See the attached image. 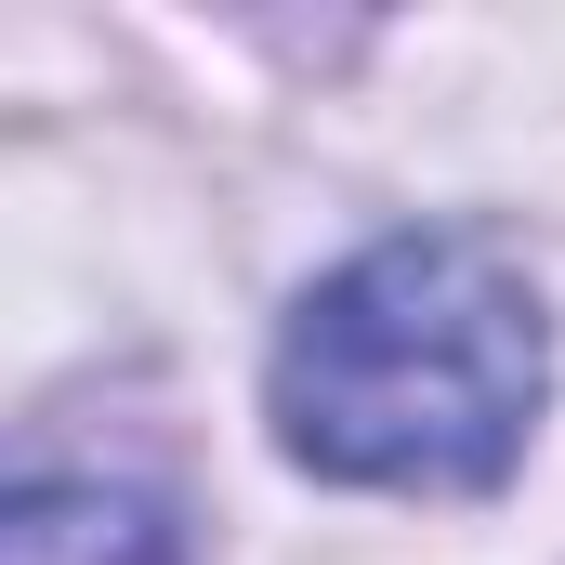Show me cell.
I'll list each match as a JSON object with an SVG mask.
<instances>
[{
	"label": "cell",
	"mask_w": 565,
	"mask_h": 565,
	"mask_svg": "<svg viewBox=\"0 0 565 565\" xmlns=\"http://www.w3.org/2000/svg\"><path fill=\"white\" fill-rule=\"evenodd\" d=\"M553 342L487 237H382L289 316L277 434L342 487H487L540 422Z\"/></svg>",
	"instance_id": "cell-1"
},
{
	"label": "cell",
	"mask_w": 565,
	"mask_h": 565,
	"mask_svg": "<svg viewBox=\"0 0 565 565\" xmlns=\"http://www.w3.org/2000/svg\"><path fill=\"white\" fill-rule=\"evenodd\" d=\"M0 565H171V526L132 487H26L0 513Z\"/></svg>",
	"instance_id": "cell-2"
}]
</instances>
